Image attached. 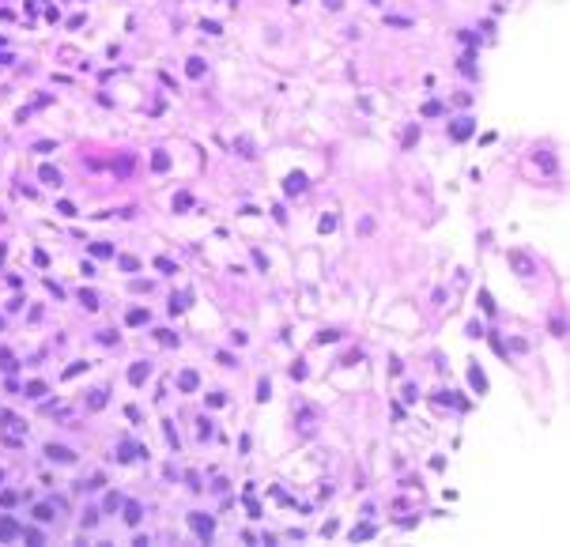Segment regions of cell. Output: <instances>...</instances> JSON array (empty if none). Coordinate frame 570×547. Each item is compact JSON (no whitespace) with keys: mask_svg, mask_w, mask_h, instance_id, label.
Returning <instances> with one entry per match:
<instances>
[{"mask_svg":"<svg viewBox=\"0 0 570 547\" xmlns=\"http://www.w3.org/2000/svg\"><path fill=\"white\" fill-rule=\"evenodd\" d=\"M189 529H193L196 536L204 540V544H208V540L215 536V521L208 517V513H189Z\"/></svg>","mask_w":570,"mask_h":547,"instance_id":"cell-1","label":"cell"},{"mask_svg":"<svg viewBox=\"0 0 570 547\" xmlns=\"http://www.w3.org/2000/svg\"><path fill=\"white\" fill-rule=\"evenodd\" d=\"M144 457H147V449H144V445H136V442H121V445H117V461H121V464L144 461Z\"/></svg>","mask_w":570,"mask_h":547,"instance_id":"cell-2","label":"cell"},{"mask_svg":"<svg viewBox=\"0 0 570 547\" xmlns=\"http://www.w3.org/2000/svg\"><path fill=\"white\" fill-rule=\"evenodd\" d=\"M472 132H476V121H472V117H457V121L450 125V136H453V140H468Z\"/></svg>","mask_w":570,"mask_h":547,"instance_id":"cell-3","label":"cell"},{"mask_svg":"<svg viewBox=\"0 0 570 547\" xmlns=\"http://www.w3.org/2000/svg\"><path fill=\"white\" fill-rule=\"evenodd\" d=\"M45 457H49V461H57V464H72V461H76V453H72L68 445H57V442L45 445Z\"/></svg>","mask_w":570,"mask_h":547,"instance_id":"cell-4","label":"cell"},{"mask_svg":"<svg viewBox=\"0 0 570 547\" xmlns=\"http://www.w3.org/2000/svg\"><path fill=\"white\" fill-rule=\"evenodd\" d=\"M23 529H19L15 517H0V544H8V540H19Z\"/></svg>","mask_w":570,"mask_h":547,"instance_id":"cell-5","label":"cell"},{"mask_svg":"<svg viewBox=\"0 0 570 547\" xmlns=\"http://www.w3.org/2000/svg\"><path fill=\"white\" fill-rule=\"evenodd\" d=\"M178 389L181 393H196V389H200V374H196V370H181L178 374Z\"/></svg>","mask_w":570,"mask_h":547,"instance_id":"cell-6","label":"cell"},{"mask_svg":"<svg viewBox=\"0 0 570 547\" xmlns=\"http://www.w3.org/2000/svg\"><path fill=\"white\" fill-rule=\"evenodd\" d=\"M283 189H287V197H298V193H306V174H287V181H283Z\"/></svg>","mask_w":570,"mask_h":547,"instance_id":"cell-7","label":"cell"},{"mask_svg":"<svg viewBox=\"0 0 570 547\" xmlns=\"http://www.w3.org/2000/svg\"><path fill=\"white\" fill-rule=\"evenodd\" d=\"M468 385H472L476 393H487V374L480 370V362H472V366H468Z\"/></svg>","mask_w":570,"mask_h":547,"instance_id":"cell-8","label":"cell"},{"mask_svg":"<svg viewBox=\"0 0 570 547\" xmlns=\"http://www.w3.org/2000/svg\"><path fill=\"white\" fill-rule=\"evenodd\" d=\"M147 377H151V362H136V366L128 370V381L132 385H144Z\"/></svg>","mask_w":570,"mask_h":547,"instance_id":"cell-9","label":"cell"},{"mask_svg":"<svg viewBox=\"0 0 570 547\" xmlns=\"http://www.w3.org/2000/svg\"><path fill=\"white\" fill-rule=\"evenodd\" d=\"M246 513L253 517V521L261 517V502H257V495H253V483H246Z\"/></svg>","mask_w":570,"mask_h":547,"instance_id":"cell-10","label":"cell"},{"mask_svg":"<svg viewBox=\"0 0 570 547\" xmlns=\"http://www.w3.org/2000/svg\"><path fill=\"white\" fill-rule=\"evenodd\" d=\"M53 517H57V506H53V502L34 506V521H53Z\"/></svg>","mask_w":570,"mask_h":547,"instance_id":"cell-11","label":"cell"},{"mask_svg":"<svg viewBox=\"0 0 570 547\" xmlns=\"http://www.w3.org/2000/svg\"><path fill=\"white\" fill-rule=\"evenodd\" d=\"M87 408H91V411L106 408V389H91V396H87Z\"/></svg>","mask_w":570,"mask_h":547,"instance_id":"cell-12","label":"cell"},{"mask_svg":"<svg viewBox=\"0 0 570 547\" xmlns=\"http://www.w3.org/2000/svg\"><path fill=\"white\" fill-rule=\"evenodd\" d=\"M434 404L442 408V404H453V408H468V400H461V396H453V393H438L434 396Z\"/></svg>","mask_w":570,"mask_h":547,"instance_id":"cell-13","label":"cell"},{"mask_svg":"<svg viewBox=\"0 0 570 547\" xmlns=\"http://www.w3.org/2000/svg\"><path fill=\"white\" fill-rule=\"evenodd\" d=\"M208 438H212V419L200 415V419H196V442H208Z\"/></svg>","mask_w":570,"mask_h":547,"instance_id":"cell-14","label":"cell"},{"mask_svg":"<svg viewBox=\"0 0 570 547\" xmlns=\"http://www.w3.org/2000/svg\"><path fill=\"white\" fill-rule=\"evenodd\" d=\"M151 170H159V174L170 170V155H166V151H155V155H151Z\"/></svg>","mask_w":570,"mask_h":547,"instance_id":"cell-15","label":"cell"},{"mask_svg":"<svg viewBox=\"0 0 570 547\" xmlns=\"http://www.w3.org/2000/svg\"><path fill=\"white\" fill-rule=\"evenodd\" d=\"M26 396H30V400H42L45 396V381H30L26 385Z\"/></svg>","mask_w":570,"mask_h":547,"instance_id":"cell-16","label":"cell"},{"mask_svg":"<svg viewBox=\"0 0 570 547\" xmlns=\"http://www.w3.org/2000/svg\"><path fill=\"white\" fill-rule=\"evenodd\" d=\"M140 517H144V513H140V506H136V502H125V521H128V525H136Z\"/></svg>","mask_w":570,"mask_h":547,"instance_id":"cell-17","label":"cell"},{"mask_svg":"<svg viewBox=\"0 0 570 547\" xmlns=\"http://www.w3.org/2000/svg\"><path fill=\"white\" fill-rule=\"evenodd\" d=\"M268 396H272V385H268V377H261V381H257V400H268Z\"/></svg>","mask_w":570,"mask_h":547,"instance_id":"cell-18","label":"cell"},{"mask_svg":"<svg viewBox=\"0 0 570 547\" xmlns=\"http://www.w3.org/2000/svg\"><path fill=\"white\" fill-rule=\"evenodd\" d=\"M374 536V525H359V529H351V540H370Z\"/></svg>","mask_w":570,"mask_h":547,"instance_id":"cell-19","label":"cell"},{"mask_svg":"<svg viewBox=\"0 0 570 547\" xmlns=\"http://www.w3.org/2000/svg\"><path fill=\"white\" fill-rule=\"evenodd\" d=\"M0 506H4V510L19 506V495H15V491H0Z\"/></svg>","mask_w":570,"mask_h":547,"instance_id":"cell-20","label":"cell"},{"mask_svg":"<svg viewBox=\"0 0 570 547\" xmlns=\"http://www.w3.org/2000/svg\"><path fill=\"white\" fill-rule=\"evenodd\" d=\"M442 110H446V106L438 102V98H431V102L423 106V117H438V113H442Z\"/></svg>","mask_w":570,"mask_h":547,"instance_id":"cell-21","label":"cell"},{"mask_svg":"<svg viewBox=\"0 0 570 547\" xmlns=\"http://www.w3.org/2000/svg\"><path fill=\"white\" fill-rule=\"evenodd\" d=\"M189 298H193V294H189V291H185V294H178V298L170 302V313H181V309L189 306Z\"/></svg>","mask_w":570,"mask_h":547,"instance_id":"cell-22","label":"cell"},{"mask_svg":"<svg viewBox=\"0 0 570 547\" xmlns=\"http://www.w3.org/2000/svg\"><path fill=\"white\" fill-rule=\"evenodd\" d=\"M204 404H208V408H223V404H227V393H208Z\"/></svg>","mask_w":570,"mask_h":547,"instance_id":"cell-23","label":"cell"},{"mask_svg":"<svg viewBox=\"0 0 570 547\" xmlns=\"http://www.w3.org/2000/svg\"><path fill=\"white\" fill-rule=\"evenodd\" d=\"M185 72H189V76H204V60H200V57H193V60L185 64Z\"/></svg>","mask_w":570,"mask_h":547,"instance_id":"cell-24","label":"cell"},{"mask_svg":"<svg viewBox=\"0 0 570 547\" xmlns=\"http://www.w3.org/2000/svg\"><path fill=\"white\" fill-rule=\"evenodd\" d=\"M189 204H193V197H189V193H178V197H174V212H185Z\"/></svg>","mask_w":570,"mask_h":547,"instance_id":"cell-25","label":"cell"},{"mask_svg":"<svg viewBox=\"0 0 570 547\" xmlns=\"http://www.w3.org/2000/svg\"><path fill=\"white\" fill-rule=\"evenodd\" d=\"M128 325H147V309H132V313H128Z\"/></svg>","mask_w":570,"mask_h":547,"instance_id":"cell-26","label":"cell"},{"mask_svg":"<svg viewBox=\"0 0 570 547\" xmlns=\"http://www.w3.org/2000/svg\"><path fill=\"white\" fill-rule=\"evenodd\" d=\"M200 30H208V34H223V26L212 23V19H200Z\"/></svg>","mask_w":570,"mask_h":547,"instance_id":"cell-27","label":"cell"},{"mask_svg":"<svg viewBox=\"0 0 570 547\" xmlns=\"http://www.w3.org/2000/svg\"><path fill=\"white\" fill-rule=\"evenodd\" d=\"M480 306H484V313H495V302H491L487 291H480Z\"/></svg>","mask_w":570,"mask_h":547,"instance_id":"cell-28","label":"cell"},{"mask_svg":"<svg viewBox=\"0 0 570 547\" xmlns=\"http://www.w3.org/2000/svg\"><path fill=\"white\" fill-rule=\"evenodd\" d=\"M42 181H49V185H60V174H57V170H49V166H45V170H42Z\"/></svg>","mask_w":570,"mask_h":547,"instance_id":"cell-29","label":"cell"},{"mask_svg":"<svg viewBox=\"0 0 570 547\" xmlns=\"http://www.w3.org/2000/svg\"><path fill=\"white\" fill-rule=\"evenodd\" d=\"M15 366H19V362H11L8 351H0V370H15Z\"/></svg>","mask_w":570,"mask_h":547,"instance_id":"cell-30","label":"cell"},{"mask_svg":"<svg viewBox=\"0 0 570 547\" xmlns=\"http://www.w3.org/2000/svg\"><path fill=\"white\" fill-rule=\"evenodd\" d=\"M159 343H170V347H174V343H178V336H174L170 328H162V332H159Z\"/></svg>","mask_w":570,"mask_h":547,"instance_id":"cell-31","label":"cell"},{"mask_svg":"<svg viewBox=\"0 0 570 547\" xmlns=\"http://www.w3.org/2000/svg\"><path fill=\"white\" fill-rule=\"evenodd\" d=\"M79 302H83V306H87V309H94V306H98V298H94V294H91V291H83V294H79Z\"/></svg>","mask_w":570,"mask_h":547,"instance_id":"cell-32","label":"cell"},{"mask_svg":"<svg viewBox=\"0 0 570 547\" xmlns=\"http://www.w3.org/2000/svg\"><path fill=\"white\" fill-rule=\"evenodd\" d=\"M385 23H389V26H412V19H400V15H385Z\"/></svg>","mask_w":570,"mask_h":547,"instance_id":"cell-33","label":"cell"},{"mask_svg":"<svg viewBox=\"0 0 570 547\" xmlns=\"http://www.w3.org/2000/svg\"><path fill=\"white\" fill-rule=\"evenodd\" d=\"M461 72H468V76H476V64H472V57H461Z\"/></svg>","mask_w":570,"mask_h":547,"instance_id":"cell-34","label":"cell"},{"mask_svg":"<svg viewBox=\"0 0 570 547\" xmlns=\"http://www.w3.org/2000/svg\"><path fill=\"white\" fill-rule=\"evenodd\" d=\"M0 423H4V430H11L15 427V415H11V411H0Z\"/></svg>","mask_w":570,"mask_h":547,"instance_id":"cell-35","label":"cell"},{"mask_svg":"<svg viewBox=\"0 0 570 547\" xmlns=\"http://www.w3.org/2000/svg\"><path fill=\"white\" fill-rule=\"evenodd\" d=\"M215 359H219V366H234V362H238V359H234V355H227V351H219Z\"/></svg>","mask_w":570,"mask_h":547,"instance_id":"cell-36","label":"cell"},{"mask_svg":"<svg viewBox=\"0 0 570 547\" xmlns=\"http://www.w3.org/2000/svg\"><path fill=\"white\" fill-rule=\"evenodd\" d=\"M536 159H540V166H544V170H552V166H555V159H552V155H548V151H540V155H536Z\"/></svg>","mask_w":570,"mask_h":547,"instance_id":"cell-37","label":"cell"},{"mask_svg":"<svg viewBox=\"0 0 570 547\" xmlns=\"http://www.w3.org/2000/svg\"><path fill=\"white\" fill-rule=\"evenodd\" d=\"M291 377H295V381H302V377H306V366H302V362H295V366H291Z\"/></svg>","mask_w":570,"mask_h":547,"instance_id":"cell-38","label":"cell"},{"mask_svg":"<svg viewBox=\"0 0 570 547\" xmlns=\"http://www.w3.org/2000/svg\"><path fill=\"white\" fill-rule=\"evenodd\" d=\"M552 332L555 336H567V317H563V321H552Z\"/></svg>","mask_w":570,"mask_h":547,"instance_id":"cell-39","label":"cell"},{"mask_svg":"<svg viewBox=\"0 0 570 547\" xmlns=\"http://www.w3.org/2000/svg\"><path fill=\"white\" fill-rule=\"evenodd\" d=\"M121 268H125V272H136V257H121Z\"/></svg>","mask_w":570,"mask_h":547,"instance_id":"cell-40","label":"cell"},{"mask_svg":"<svg viewBox=\"0 0 570 547\" xmlns=\"http://www.w3.org/2000/svg\"><path fill=\"white\" fill-rule=\"evenodd\" d=\"M332 227H336V215H325V219H321V231H325V234H329V231H332Z\"/></svg>","mask_w":570,"mask_h":547,"instance_id":"cell-41","label":"cell"},{"mask_svg":"<svg viewBox=\"0 0 570 547\" xmlns=\"http://www.w3.org/2000/svg\"><path fill=\"white\" fill-rule=\"evenodd\" d=\"M83 370H87V362H79V366H68V370H64V377H76V374H83Z\"/></svg>","mask_w":570,"mask_h":547,"instance_id":"cell-42","label":"cell"},{"mask_svg":"<svg viewBox=\"0 0 570 547\" xmlns=\"http://www.w3.org/2000/svg\"><path fill=\"white\" fill-rule=\"evenodd\" d=\"M117 506H121V498H117V495H110V498H106V513H113Z\"/></svg>","mask_w":570,"mask_h":547,"instance_id":"cell-43","label":"cell"},{"mask_svg":"<svg viewBox=\"0 0 570 547\" xmlns=\"http://www.w3.org/2000/svg\"><path fill=\"white\" fill-rule=\"evenodd\" d=\"M291 4H298V0H291Z\"/></svg>","mask_w":570,"mask_h":547,"instance_id":"cell-44","label":"cell"},{"mask_svg":"<svg viewBox=\"0 0 570 547\" xmlns=\"http://www.w3.org/2000/svg\"><path fill=\"white\" fill-rule=\"evenodd\" d=\"M374 4H382V0H374Z\"/></svg>","mask_w":570,"mask_h":547,"instance_id":"cell-45","label":"cell"},{"mask_svg":"<svg viewBox=\"0 0 570 547\" xmlns=\"http://www.w3.org/2000/svg\"><path fill=\"white\" fill-rule=\"evenodd\" d=\"M0 476H4V472H0Z\"/></svg>","mask_w":570,"mask_h":547,"instance_id":"cell-46","label":"cell"}]
</instances>
